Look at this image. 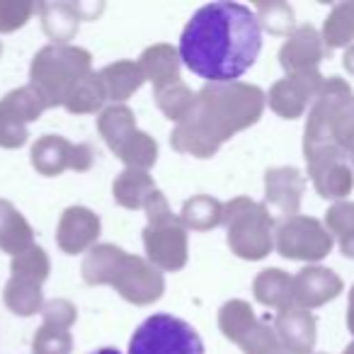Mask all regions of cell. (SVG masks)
<instances>
[{
  "mask_svg": "<svg viewBox=\"0 0 354 354\" xmlns=\"http://www.w3.org/2000/svg\"><path fill=\"white\" fill-rule=\"evenodd\" d=\"M262 51V27L248 6L218 0L199 8L180 37V59L207 83H238Z\"/></svg>",
  "mask_w": 354,
  "mask_h": 354,
  "instance_id": "1",
  "label": "cell"
},
{
  "mask_svg": "<svg viewBox=\"0 0 354 354\" xmlns=\"http://www.w3.org/2000/svg\"><path fill=\"white\" fill-rule=\"evenodd\" d=\"M267 95L250 83H207L197 93L194 107L177 124L170 143L177 153L207 160L218 148L260 122Z\"/></svg>",
  "mask_w": 354,
  "mask_h": 354,
  "instance_id": "2",
  "label": "cell"
},
{
  "mask_svg": "<svg viewBox=\"0 0 354 354\" xmlns=\"http://www.w3.org/2000/svg\"><path fill=\"white\" fill-rule=\"evenodd\" d=\"M83 279L90 286H114L124 301L133 306H151L165 291V279L146 257L129 255L112 243L95 245L83 260Z\"/></svg>",
  "mask_w": 354,
  "mask_h": 354,
  "instance_id": "3",
  "label": "cell"
},
{
  "mask_svg": "<svg viewBox=\"0 0 354 354\" xmlns=\"http://www.w3.org/2000/svg\"><path fill=\"white\" fill-rule=\"evenodd\" d=\"M323 146L354 153V93L342 78L325 80L306 122L304 153Z\"/></svg>",
  "mask_w": 354,
  "mask_h": 354,
  "instance_id": "4",
  "label": "cell"
},
{
  "mask_svg": "<svg viewBox=\"0 0 354 354\" xmlns=\"http://www.w3.org/2000/svg\"><path fill=\"white\" fill-rule=\"evenodd\" d=\"M93 73V56L73 44H49L39 49L30 66V85L46 100L49 109L64 107L68 95Z\"/></svg>",
  "mask_w": 354,
  "mask_h": 354,
  "instance_id": "5",
  "label": "cell"
},
{
  "mask_svg": "<svg viewBox=\"0 0 354 354\" xmlns=\"http://www.w3.org/2000/svg\"><path fill=\"white\" fill-rule=\"evenodd\" d=\"M148 226L143 228V248L146 260L160 272H180L187 265L189 245H187V228L183 226L180 216H175L162 197L160 189L148 197L146 207Z\"/></svg>",
  "mask_w": 354,
  "mask_h": 354,
  "instance_id": "6",
  "label": "cell"
},
{
  "mask_svg": "<svg viewBox=\"0 0 354 354\" xmlns=\"http://www.w3.org/2000/svg\"><path fill=\"white\" fill-rule=\"evenodd\" d=\"M223 226L228 248L241 260H265L274 248V218L265 204L250 197H236L223 204Z\"/></svg>",
  "mask_w": 354,
  "mask_h": 354,
  "instance_id": "7",
  "label": "cell"
},
{
  "mask_svg": "<svg viewBox=\"0 0 354 354\" xmlns=\"http://www.w3.org/2000/svg\"><path fill=\"white\" fill-rule=\"evenodd\" d=\"M10 272L12 274L6 284V291H3L6 306L15 315L30 318L37 310L44 308V291H41V284L49 279L51 260L44 248L32 245L30 250H25L22 255L12 257Z\"/></svg>",
  "mask_w": 354,
  "mask_h": 354,
  "instance_id": "8",
  "label": "cell"
},
{
  "mask_svg": "<svg viewBox=\"0 0 354 354\" xmlns=\"http://www.w3.org/2000/svg\"><path fill=\"white\" fill-rule=\"evenodd\" d=\"M129 354H204V342L187 320L156 313L131 335Z\"/></svg>",
  "mask_w": 354,
  "mask_h": 354,
  "instance_id": "9",
  "label": "cell"
},
{
  "mask_svg": "<svg viewBox=\"0 0 354 354\" xmlns=\"http://www.w3.org/2000/svg\"><path fill=\"white\" fill-rule=\"evenodd\" d=\"M274 248L281 257L299 262H320L333 252V236L313 216H291L279 223Z\"/></svg>",
  "mask_w": 354,
  "mask_h": 354,
  "instance_id": "10",
  "label": "cell"
},
{
  "mask_svg": "<svg viewBox=\"0 0 354 354\" xmlns=\"http://www.w3.org/2000/svg\"><path fill=\"white\" fill-rule=\"evenodd\" d=\"M49 109L46 100L35 85L8 93L0 100V148H22L30 138V124Z\"/></svg>",
  "mask_w": 354,
  "mask_h": 354,
  "instance_id": "11",
  "label": "cell"
},
{
  "mask_svg": "<svg viewBox=\"0 0 354 354\" xmlns=\"http://www.w3.org/2000/svg\"><path fill=\"white\" fill-rule=\"evenodd\" d=\"M310 183L323 199H342L354 187V167L349 156L337 146H323L304 153Z\"/></svg>",
  "mask_w": 354,
  "mask_h": 354,
  "instance_id": "12",
  "label": "cell"
},
{
  "mask_svg": "<svg viewBox=\"0 0 354 354\" xmlns=\"http://www.w3.org/2000/svg\"><path fill=\"white\" fill-rule=\"evenodd\" d=\"M32 167L44 177H59L66 170L88 172L95 162V151L90 143H71L68 138L46 133L32 146Z\"/></svg>",
  "mask_w": 354,
  "mask_h": 354,
  "instance_id": "13",
  "label": "cell"
},
{
  "mask_svg": "<svg viewBox=\"0 0 354 354\" xmlns=\"http://www.w3.org/2000/svg\"><path fill=\"white\" fill-rule=\"evenodd\" d=\"M325 78L320 71H310V73H294L286 78L277 80L267 93V104L274 114L281 119H299L308 109L310 102H315L323 90Z\"/></svg>",
  "mask_w": 354,
  "mask_h": 354,
  "instance_id": "14",
  "label": "cell"
},
{
  "mask_svg": "<svg viewBox=\"0 0 354 354\" xmlns=\"http://www.w3.org/2000/svg\"><path fill=\"white\" fill-rule=\"evenodd\" d=\"M306 177L296 167H270L265 172V207L272 218L299 216Z\"/></svg>",
  "mask_w": 354,
  "mask_h": 354,
  "instance_id": "15",
  "label": "cell"
},
{
  "mask_svg": "<svg viewBox=\"0 0 354 354\" xmlns=\"http://www.w3.org/2000/svg\"><path fill=\"white\" fill-rule=\"evenodd\" d=\"M323 59H325L323 35H320L313 25L296 27V32L279 49V64H281V68L286 71V75L318 71Z\"/></svg>",
  "mask_w": 354,
  "mask_h": 354,
  "instance_id": "16",
  "label": "cell"
},
{
  "mask_svg": "<svg viewBox=\"0 0 354 354\" xmlns=\"http://www.w3.org/2000/svg\"><path fill=\"white\" fill-rule=\"evenodd\" d=\"M100 216L85 207H71L61 214L59 228H56V243L66 255H80L93 250L95 241L100 238Z\"/></svg>",
  "mask_w": 354,
  "mask_h": 354,
  "instance_id": "17",
  "label": "cell"
},
{
  "mask_svg": "<svg viewBox=\"0 0 354 354\" xmlns=\"http://www.w3.org/2000/svg\"><path fill=\"white\" fill-rule=\"evenodd\" d=\"M342 279L328 267L310 265L294 277V304L304 310L330 304L342 294Z\"/></svg>",
  "mask_w": 354,
  "mask_h": 354,
  "instance_id": "18",
  "label": "cell"
},
{
  "mask_svg": "<svg viewBox=\"0 0 354 354\" xmlns=\"http://www.w3.org/2000/svg\"><path fill=\"white\" fill-rule=\"evenodd\" d=\"M274 333L286 354H313L315 318L310 310H304L299 306L279 310L274 320Z\"/></svg>",
  "mask_w": 354,
  "mask_h": 354,
  "instance_id": "19",
  "label": "cell"
},
{
  "mask_svg": "<svg viewBox=\"0 0 354 354\" xmlns=\"http://www.w3.org/2000/svg\"><path fill=\"white\" fill-rule=\"evenodd\" d=\"M138 66H141L146 80L153 83L156 93L180 83V66H183V59H180V49H175L172 44L148 46L141 54Z\"/></svg>",
  "mask_w": 354,
  "mask_h": 354,
  "instance_id": "20",
  "label": "cell"
},
{
  "mask_svg": "<svg viewBox=\"0 0 354 354\" xmlns=\"http://www.w3.org/2000/svg\"><path fill=\"white\" fill-rule=\"evenodd\" d=\"M252 294L267 308H277V310H286L294 304V277L286 274L284 270H262L260 274L252 281Z\"/></svg>",
  "mask_w": 354,
  "mask_h": 354,
  "instance_id": "21",
  "label": "cell"
},
{
  "mask_svg": "<svg viewBox=\"0 0 354 354\" xmlns=\"http://www.w3.org/2000/svg\"><path fill=\"white\" fill-rule=\"evenodd\" d=\"M32 245H35V231L27 218L10 202L0 199V250L17 257Z\"/></svg>",
  "mask_w": 354,
  "mask_h": 354,
  "instance_id": "22",
  "label": "cell"
},
{
  "mask_svg": "<svg viewBox=\"0 0 354 354\" xmlns=\"http://www.w3.org/2000/svg\"><path fill=\"white\" fill-rule=\"evenodd\" d=\"M100 80H102L107 100L124 102L146 83V75H143L141 66L133 61H114L100 71Z\"/></svg>",
  "mask_w": 354,
  "mask_h": 354,
  "instance_id": "23",
  "label": "cell"
},
{
  "mask_svg": "<svg viewBox=\"0 0 354 354\" xmlns=\"http://www.w3.org/2000/svg\"><path fill=\"white\" fill-rule=\"evenodd\" d=\"M37 12L41 15L44 35L54 44H68L78 35L80 17L73 3H37Z\"/></svg>",
  "mask_w": 354,
  "mask_h": 354,
  "instance_id": "24",
  "label": "cell"
},
{
  "mask_svg": "<svg viewBox=\"0 0 354 354\" xmlns=\"http://www.w3.org/2000/svg\"><path fill=\"white\" fill-rule=\"evenodd\" d=\"M156 189V183H153V177L146 170H131V167H127L112 185L114 202L124 209H131V212L146 207L148 197Z\"/></svg>",
  "mask_w": 354,
  "mask_h": 354,
  "instance_id": "25",
  "label": "cell"
},
{
  "mask_svg": "<svg viewBox=\"0 0 354 354\" xmlns=\"http://www.w3.org/2000/svg\"><path fill=\"white\" fill-rule=\"evenodd\" d=\"M260 323V318L255 315L252 306L243 299H233L228 304H223V308L218 310V330L226 339L241 344L248 335L252 333V328Z\"/></svg>",
  "mask_w": 354,
  "mask_h": 354,
  "instance_id": "26",
  "label": "cell"
},
{
  "mask_svg": "<svg viewBox=\"0 0 354 354\" xmlns=\"http://www.w3.org/2000/svg\"><path fill=\"white\" fill-rule=\"evenodd\" d=\"M180 221L187 231H212L223 223V204L207 194H197L183 204Z\"/></svg>",
  "mask_w": 354,
  "mask_h": 354,
  "instance_id": "27",
  "label": "cell"
},
{
  "mask_svg": "<svg viewBox=\"0 0 354 354\" xmlns=\"http://www.w3.org/2000/svg\"><path fill=\"white\" fill-rule=\"evenodd\" d=\"M100 136L104 138L109 151H117L133 131H136V117L127 104H112V107L102 109L97 119Z\"/></svg>",
  "mask_w": 354,
  "mask_h": 354,
  "instance_id": "28",
  "label": "cell"
},
{
  "mask_svg": "<svg viewBox=\"0 0 354 354\" xmlns=\"http://www.w3.org/2000/svg\"><path fill=\"white\" fill-rule=\"evenodd\" d=\"M354 41V0L339 3L330 10L323 25V44L328 49H342L352 46Z\"/></svg>",
  "mask_w": 354,
  "mask_h": 354,
  "instance_id": "29",
  "label": "cell"
},
{
  "mask_svg": "<svg viewBox=\"0 0 354 354\" xmlns=\"http://www.w3.org/2000/svg\"><path fill=\"white\" fill-rule=\"evenodd\" d=\"M325 228L339 241L342 255L354 260V202H335L325 214Z\"/></svg>",
  "mask_w": 354,
  "mask_h": 354,
  "instance_id": "30",
  "label": "cell"
},
{
  "mask_svg": "<svg viewBox=\"0 0 354 354\" xmlns=\"http://www.w3.org/2000/svg\"><path fill=\"white\" fill-rule=\"evenodd\" d=\"M104 100H107V95H104L100 73H90L88 78L80 80L78 88L68 95L64 107L68 109L71 114H93V112H97V109H102Z\"/></svg>",
  "mask_w": 354,
  "mask_h": 354,
  "instance_id": "31",
  "label": "cell"
},
{
  "mask_svg": "<svg viewBox=\"0 0 354 354\" xmlns=\"http://www.w3.org/2000/svg\"><path fill=\"white\" fill-rule=\"evenodd\" d=\"M255 15H257L260 27L270 32V35L291 37L296 32L294 10H291V6H289V3H284V0H270V3H260V6L255 8Z\"/></svg>",
  "mask_w": 354,
  "mask_h": 354,
  "instance_id": "32",
  "label": "cell"
},
{
  "mask_svg": "<svg viewBox=\"0 0 354 354\" xmlns=\"http://www.w3.org/2000/svg\"><path fill=\"white\" fill-rule=\"evenodd\" d=\"M194 100H197V93H192L183 80L156 93V102H158V107H160V112L165 114L170 122H177V124L192 112Z\"/></svg>",
  "mask_w": 354,
  "mask_h": 354,
  "instance_id": "33",
  "label": "cell"
},
{
  "mask_svg": "<svg viewBox=\"0 0 354 354\" xmlns=\"http://www.w3.org/2000/svg\"><path fill=\"white\" fill-rule=\"evenodd\" d=\"M73 352V337L71 330L49 328L41 325L32 339V354H71Z\"/></svg>",
  "mask_w": 354,
  "mask_h": 354,
  "instance_id": "34",
  "label": "cell"
},
{
  "mask_svg": "<svg viewBox=\"0 0 354 354\" xmlns=\"http://www.w3.org/2000/svg\"><path fill=\"white\" fill-rule=\"evenodd\" d=\"M37 12V3L32 0H0V35L25 27Z\"/></svg>",
  "mask_w": 354,
  "mask_h": 354,
  "instance_id": "35",
  "label": "cell"
},
{
  "mask_svg": "<svg viewBox=\"0 0 354 354\" xmlns=\"http://www.w3.org/2000/svg\"><path fill=\"white\" fill-rule=\"evenodd\" d=\"M241 349L245 354H286L279 337H277L274 328H270L267 320H260L252 328V333L241 342Z\"/></svg>",
  "mask_w": 354,
  "mask_h": 354,
  "instance_id": "36",
  "label": "cell"
},
{
  "mask_svg": "<svg viewBox=\"0 0 354 354\" xmlns=\"http://www.w3.org/2000/svg\"><path fill=\"white\" fill-rule=\"evenodd\" d=\"M41 315H44V323L41 325L68 330L75 323V318H78V308L68 299H54V301H46L44 308H41Z\"/></svg>",
  "mask_w": 354,
  "mask_h": 354,
  "instance_id": "37",
  "label": "cell"
},
{
  "mask_svg": "<svg viewBox=\"0 0 354 354\" xmlns=\"http://www.w3.org/2000/svg\"><path fill=\"white\" fill-rule=\"evenodd\" d=\"M80 20H95L104 10V3H73Z\"/></svg>",
  "mask_w": 354,
  "mask_h": 354,
  "instance_id": "38",
  "label": "cell"
},
{
  "mask_svg": "<svg viewBox=\"0 0 354 354\" xmlns=\"http://www.w3.org/2000/svg\"><path fill=\"white\" fill-rule=\"evenodd\" d=\"M347 328L354 335V286L349 291V306H347Z\"/></svg>",
  "mask_w": 354,
  "mask_h": 354,
  "instance_id": "39",
  "label": "cell"
},
{
  "mask_svg": "<svg viewBox=\"0 0 354 354\" xmlns=\"http://www.w3.org/2000/svg\"><path fill=\"white\" fill-rule=\"evenodd\" d=\"M344 68H347V73L354 75V44L347 49V54H344Z\"/></svg>",
  "mask_w": 354,
  "mask_h": 354,
  "instance_id": "40",
  "label": "cell"
},
{
  "mask_svg": "<svg viewBox=\"0 0 354 354\" xmlns=\"http://www.w3.org/2000/svg\"><path fill=\"white\" fill-rule=\"evenodd\" d=\"M90 354H122V352H117L114 347H102V349H95V352H90Z\"/></svg>",
  "mask_w": 354,
  "mask_h": 354,
  "instance_id": "41",
  "label": "cell"
},
{
  "mask_svg": "<svg viewBox=\"0 0 354 354\" xmlns=\"http://www.w3.org/2000/svg\"><path fill=\"white\" fill-rule=\"evenodd\" d=\"M342 354H354V342H352V344H349V347H347V349H344V352H342Z\"/></svg>",
  "mask_w": 354,
  "mask_h": 354,
  "instance_id": "42",
  "label": "cell"
},
{
  "mask_svg": "<svg viewBox=\"0 0 354 354\" xmlns=\"http://www.w3.org/2000/svg\"><path fill=\"white\" fill-rule=\"evenodd\" d=\"M349 162H352V167H354V153H352V156H349Z\"/></svg>",
  "mask_w": 354,
  "mask_h": 354,
  "instance_id": "43",
  "label": "cell"
},
{
  "mask_svg": "<svg viewBox=\"0 0 354 354\" xmlns=\"http://www.w3.org/2000/svg\"><path fill=\"white\" fill-rule=\"evenodd\" d=\"M0 56H3V44H0Z\"/></svg>",
  "mask_w": 354,
  "mask_h": 354,
  "instance_id": "44",
  "label": "cell"
}]
</instances>
